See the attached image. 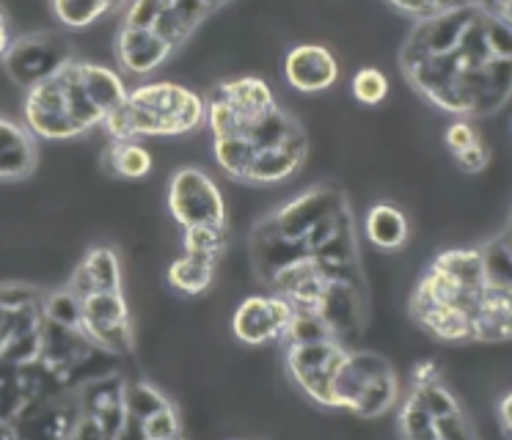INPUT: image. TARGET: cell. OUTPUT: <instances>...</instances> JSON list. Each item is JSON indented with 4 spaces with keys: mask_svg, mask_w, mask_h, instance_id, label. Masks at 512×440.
Returning a JSON list of instances; mask_svg holds the SVG:
<instances>
[{
    "mask_svg": "<svg viewBox=\"0 0 512 440\" xmlns=\"http://www.w3.org/2000/svg\"><path fill=\"white\" fill-rule=\"evenodd\" d=\"M413 383L430 385L438 383V363L435 361H419L413 366Z\"/></svg>",
    "mask_w": 512,
    "mask_h": 440,
    "instance_id": "cell-25",
    "label": "cell"
},
{
    "mask_svg": "<svg viewBox=\"0 0 512 440\" xmlns=\"http://www.w3.org/2000/svg\"><path fill=\"white\" fill-rule=\"evenodd\" d=\"M75 58V47L64 33L58 31H31L17 36L3 55V69L14 86L34 88L58 69Z\"/></svg>",
    "mask_w": 512,
    "mask_h": 440,
    "instance_id": "cell-10",
    "label": "cell"
},
{
    "mask_svg": "<svg viewBox=\"0 0 512 440\" xmlns=\"http://www.w3.org/2000/svg\"><path fill=\"white\" fill-rule=\"evenodd\" d=\"M78 303V330L97 350L124 355L133 350V322L122 289H86L67 284Z\"/></svg>",
    "mask_w": 512,
    "mask_h": 440,
    "instance_id": "cell-8",
    "label": "cell"
},
{
    "mask_svg": "<svg viewBox=\"0 0 512 440\" xmlns=\"http://www.w3.org/2000/svg\"><path fill=\"white\" fill-rule=\"evenodd\" d=\"M284 80L301 94H323L339 80V61L325 44H295L284 55Z\"/></svg>",
    "mask_w": 512,
    "mask_h": 440,
    "instance_id": "cell-13",
    "label": "cell"
},
{
    "mask_svg": "<svg viewBox=\"0 0 512 440\" xmlns=\"http://www.w3.org/2000/svg\"><path fill=\"white\" fill-rule=\"evenodd\" d=\"M408 306L435 339L512 341V218L485 248L435 256Z\"/></svg>",
    "mask_w": 512,
    "mask_h": 440,
    "instance_id": "cell-2",
    "label": "cell"
},
{
    "mask_svg": "<svg viewBox=\"0 0 512 440\" xmlns=\"http://www.w3.org/2000/svg\"><path fill=\"white\" fill-rule=\"evenodd\" d=\"M397 374L375 352H350L334 385L336 407L353 410L361 418H378L397 402Z\"/></svg>",
    "mask_w": 512,
    "mask_h": 440,
    "instance_id": "cell-7",
    "label": "cell"
},
{
    "mask_svg": "<svg viewBox=\"0 0 512 440\" xmlns=\"http://www.w3.org/2000/svg\"><path fill=\"white\" fill-rule=\"evenodd\" d=\"M364 234H367V242L372 248L383 253H397L411 240V220L397 204L378 201L367 209Z\"/></svg>",
    "mask_w": 512,
    "mask_h": 440,
    "instance_id": "cell-15",
    "label": "cell"
},
{
    "mask_svg": "<svg viewBox=\"0 0 512 440\" xmlns=\"http://www.w3.org/2000/svg\"><path fill=\"white\" fill-rule=\"evenodd\" d=\"M102 168L116 179H144L152 174L155 160L141 141H111L102 152Z\"/></svg>",
    "mask_w": 512,
    "mask_h": 440,
    "instance_id": "cell-16",
    "label": "cell"
},
{
    "mask_svg": "<svg viewBox=\"0 0 512 440\" xmlns=\"http://www.w3.org/2000/svg\"><path fill=\"white\" fill-rule=\"evenodd\" d=\"M496 416H499V429L501 435L507 440H512V391L501 396L499 405H496Z\"/></svg>",
    "mask_w": 512,
    "mask_h": 440,
    "instance_id": "cell-24",
    "label": "cell"
},
{
    "mask_svg": "<svg viewBox=\"0 0 512 440\" xmlns=\"http://www.w3.org/2000/svg\"><path fill=\"white\" fill-rule=\"evenodd\" d=\"M168 286L185 297H199L204 295L207 289L215 281V262H207V259H196V256H188L182 253L179 259L168 264L166 270Z\"/></svg>",
    "mask_w": 512,
    "mask_h": 440,
    "instance_id": "cell-17",
    "label": "cell"
},
{
    "mask_svg": "<svg viewBox=\"0 0 512 440\" xmlns=\"http://www.w3.org/2000/svg\"><path fill=\"white\" fill-rule=\"evenodd\" d=\"M177 53L179 50H174L152 28H144V25L119 22L116 36H113V58H116V66H119L122 75H152Z\"/></svg>",
    "mask_w": 512,
    "mask_h": 440,
    "instance_id": "cell-12",
    "label": "cell"
},
{
    "mask_svg": "<svg viewBox=\"0 0 512 440\" xmlns=\"http://www.w3.org/2000/svg\"><path fill=\"white\" fill-rule=\"evenodd\" d=\"M39 165V141L23 121L0 116V182H23Z\"/></svg>",
    "mask_w": 512,
    "mask_h": 440,
    "instance_id": "cell-14",
    "label": "cell"
},
{
    "mask_svg": "<svg viewBox=\"0 0 512 440\" xmlns=\"http://www.w3.org/2000/svg\"><path fill=\"white\" fill-rule=\"evenodd\" d=\"M168 212L182 229H229V209L221 187L199 165H182L168 179Z\"/></svg>",
    "mask_w": 512,
    "mask_h": 440,
    "instance_id": "cell-9",
    "label": "cell"
},
{
    "mask_svg": "<svg viewBox=\"0 0 512 440\" xmlns=\"http://www.w3.org/2000/svg\"><path fill=\"white\" fill-rule=\"evenodd\" d=\"M226 242H229V229H210V226L182 229V253L196 259L218 264L226 251Z\"/></svg>",
    "mask_w": 512,
    "mask_h": 440,
    "instance_id": "cell-19",
    "label": "cell"
},
{
    "mask_svg": "<svg viewBox=\"0 0 512 440\" xmlns=\"http://www.w3.org/2000/svg\"><path fill=\"white\" fill-rule=\"evenodd\" d=\"M207 124V99L199 91L155 80L133 86L119 108L102 124L111 141H141V138H182Z\"/></svg>",
    "mask_w": 512,
    "mask_h": 440,
    "instance_id": "cell-5",
    "label": "cell"
},
{
    "mask_svg": "<svg viewBox=\"0 0 512 440\" xmlns=\"http://www.w3.org/2000/svg\"><path fill=\"white\" fill-rule=\"evenodd\" d=\"M479 138H482V135H479V130L474 127V124H471V121L457 119V121H452L449 127H446L444 146H446V152L455 157V154H460L463 149H468L471 143H477Z\"/></svg>",
    "mask_w": 512,
    "mask_h": 440,
    "instance_id": "cell-22",
    "label": "cell"
},
{
    "mask_svg": "<svg viewBox=\"0 0 512 440\" xmlns=\"http://www.w3.org/2000/svg\"><path fill=\"white\" fill-rule=\"evenodd\" d=\"M130 88L122 72L86 58H72L23 97V124L36 141H72L102 127Z\"/></svg>",
    "mask_w": 512,
    "mask_h": 440,
    "instance_id": "cell-3",
    "label": "cell"
},
{
    "mask_svg": "<svg viewBox=\"0 0 512 440\" xmlns=\"http://www.w3.org/2000/svg\"><path fill=\"white\" fill-rule=\"evenodd\" d=\"M350 91H353L356 102L367 105V108H378L389 97V77L378 66H361L350 80Z\"/></svg>",
    "mask_w": 512,
    "mask_h": 440,
    "instance_id": "cell-20",
    "label": "cell"
},
{
    "mask_svg": "<svg viewBox=\"0 0 512 440\" xmlns=\"http://www.w3.org/2000/svg\"><path fill=\"white\" fill-rule=\"evenodd\" d=\"M111 11H122L119 3H108V0H97V3H78V0H53L50 3V14L56 17L61 28L67 31H86L94 22L108 17Z\"/></svg>",
    "mask_w": 512,
    "mask_h": 440,
    "instance_id": "cell-18",
    "label": "cell"
},
{
    "mask_svg": "<svg viewBox=\"0 0 512 440\" xmlns=\"http://www.w3.org/2000/svg\"><path fill=\"white\" fill-rule=\"evenodd\" d=\"M394 14H400L413 25H427L446 17L449 11L455 9L457 3H386Z\"/></svg>",
    "mask_w": 512,
    "mask_h": 440,
    "instance_id": "cell-21",
    "label": "cell"
},
{
    "mask_svg": "<svg viewBox=\"0 0 512 440\" xmlns=\"http://www.w3.org/2000/svg\"><path fill=\"white\" fill-rule=\"evenodd\" d=\"M490 163V146L485 143V138H479L477 143H471L468 149H463L460 154H455V165L463 171V174H482Z\"/></svg>",
    "mask_w": 512,
    "mask_h": 440,
    "instance_id": "cell-23",
    "label": "cell"
},
{
    "mask_svg": "<svg viewBox=\"0 0 512 440\" xmlns=\"http://www.w3.org/2000/svg\"><path fill=\"white\" fill-rule=\"evenodd\" d=\"M9 44H12V25H9V17H6L3 6H0V61H3V55L9 50Z\"/></svg>",
    "mask_w": 512,
    "mask_h": 440,
    "instance_id": "cell-27",
    "label": "cell"
},
{
    "mask_svg": "<svg viewBox=\"0 0 512 440\" xmlns=\"http://www.w3.org/2000/svg\"><path fill=\"white\" fill-rule=\"evenodd\" d=\"M488 14H493L501 25H507L512 31V3H485Z\"/></svg>",
    "mask_w": 512,
    "mask_h": 440,
    "instance_id": "cell-26",
    "label": "cell"
},
{
    "mask_svg": "<svg viewBox=\"0 0 512 440\" xmlns=\"http://www.w3.org/2000/svg\"><path fill=\"white\" fill-rule=\"evenodd\" d=\"M212 154L223 174L237 182L273 187L301 171L309 154V138L301 121L281 108L248 135L212 138Z\"/></svg>",
    "mask_w": 512,
    "mask_h": 440,
    "instance_id": "cell-4",
    "label": "cell"
},
{
    "mask_svg": "<svg viewBox=\"0 0 512 440\" xmlns=\"http://www.w3.org/2000/svg\"><path fill=\"white\" fill-rule=\"evenodd\" d=\"M402 75L430 105L455 116H488L512 97V31L485 3H457L446 17L413 25Z\"/></svg>",
    "mask_w": 512,
    "mask_h": 440,
    "instance_id": "cell-1",
    "label": "cell"
},
{
    "mask_svg": "<svg viewBox=\"0 0 512 440\" xmlns=\"http://www.w3.org/2000/svg\"><path fill=\"white\" fill-rule=\"evenodd\" d=\"M281 110L268 80L256 75L229 77L207 97V127L212 138H240Z\"/></svg>",
    "mask_w": 512,
    "mask_h": 440,
    "instance_id": "cell-6",
    "label": "cell"
},
{
    "mask_svg": "<svg viewBox=\"0 0 512 440\" xmlns=\"http://www.w3.org/2000/svg\"><path fill=\"white\" fill-rule=\"evenodd\" d=\"M295 308L290 300L279 295L245 297L232 317L234 339L248 347H265L273 341H284L295 319Z\"/></svg>",
    "mask_w": 512,
    "mask_h": 440,
    "instance_id": "cell-11",
    "label": "cell"
}]
</instances>
